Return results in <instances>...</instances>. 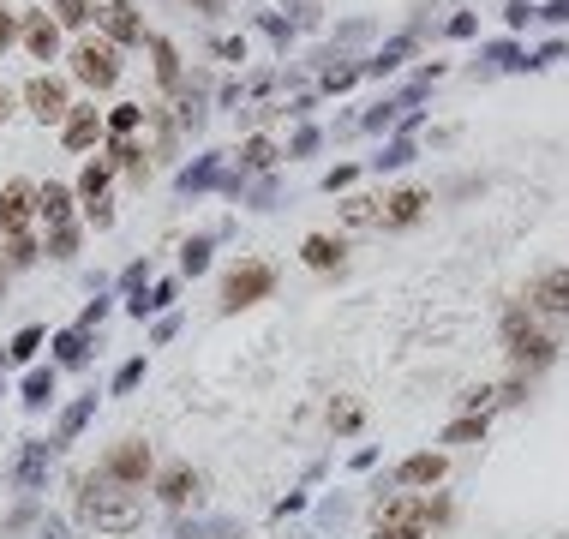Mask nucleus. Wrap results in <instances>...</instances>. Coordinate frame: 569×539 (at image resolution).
<instances>
[{"label": "nucleus", "instance_id": "f257e3e1", "mask_svg": "<svg viewBox=\"0 0 569 539\" xmlns=\"http://www.w3.org/2000/svg\"><path fill=\"white\" fill-rule=\"evenodd\" d=\"M78 516H84L96 534H132V528H138V498L120 492L114 480H102V486H84Z\"/></svg>", "mask_w": 569, "mask_h": 539}, {"label": "nucleus", "instance_id": "f03ea898", "mask_svg": "<svg viewBox=\"0 0 569 539\" xmlns=\"http://www.w3.org/2000/svg\"><path fill=\"white\" fill-rule=\"evenodd\" d=\"M270 288H276V270H270V264H240V270H228V282H222V312H240V306L264 300Z\"/></svg>", "mask_w": 569, "mask_h": 539}, {"label": "nucleus", "instance_id": "7ed1b4c3", "mask_svg": "<svg viewBox=\"0 0 569 539\" xmlns=\"http://www.w3.org/2000/svg\"><path fill=\"white\" fill-rule=\"evenodd\" d=\"M504 342H510V360H516V366H546V360L558 354V342H552L546 330H534L522 312H510V324H504Z\"/></svg>", "mask_w": 569, "mask_h": 539}, {"label": "nucleus", "instance_id": "20e7f679", "mask_svg": "<svg viewBox=\"0 0 569 539\" xmlns=\"http://www.w3.org/2000/svg\"><path fill=\"white\" fill-rule=\"evenodd\" d=\"M150 468H156V462H150V444L126 438V444H114V450H108L102 480H114V486H144V474H150Z\"/></svg>", "mask_w": 569, "mask_h": 539}, {"label": "nucleus", "instance_id": "39448f33", "mask_svg": "<svg viewBox=\"0 0 569 539\" xmlns=\"http://www.w3.org/2000/svg\"><path fill=\"white\" fill-rule=\"evenodd\" d=\"M72 72H78L84 84H114V78H120L114 42H78V54H72Z\"/></svg>", "mask_w": 569, "mask_h": 539}, {"label": "nucleus", "instance_id": "423d86ee", "mask_svg": "<svg viewBox=\"0 0 569 539\" xmlns=\"http://www.w3.org/2000/svg\"><path fill=\"white\" fill-rule=\"evenodd\" d=\"M30 198H36V192H30L24 180H12V186L0 192V228H6L12 240H24V228H30Z\"/></svg>", "mask_w": 569, "mask_h": 539}, {"label": "nucleus", "instance_id": "0eeeda50", "mask_svg": "<svg viewBox=\"0 0 569 539\" xmlns=\"http://www.w3.org/2000/svg\"><path fill=\"white\" fill-rule=\"evenodd\" d=\"M528 306H534V312H569V270H546V276L528 288Z\"/></svg>", "mask_w": 569, "mask_h": 539}, {"label": "nucleus", "instance_id": "6e6552de", "mask_svg": "<svg viewBox=\"0 0 569 539\" xmlns=\"http://www.w3.org/2000/svg\"><path fill=\"white\" fill-rule=\"evenodd\" d=\"M96 18H102V30H108L114 42H138V36H144L138 18H132V0H96Z\"/></svg>", "mask_w": 569, "mask_h": 539}, {"label": "nucleus", "instance_id": "1a4fd4ad", "mask_svg": "<svg viewBox=\"0 0 569 539\" xmlns=\"http://www.w3.org/2000/svg\"><path fill=\"white\" fill-rule=\"evenodd\" d=\"M24 102H30L42 120H60V114H66V84H60V78H30Z\"/></svg>", "mask_w": 569, "mask_h": 539}, {"label": "nucleus", "instance_id": "9d476101", "mask_svg": "<svg viewBox=\"0 0 569 539\" xmlns=\"http://www.w3.org/2000/svg\"><path fill=\"white\" fill-rule=\"evenodd\" d=\"M396 480H402V486H438V480H444V456H408V462L396 468Z\"/></svg>", "mask_w": 569, "mask_h": 539}, {"label": "nucleus", "instance_id": "9b49d317", "mask_svg": "<svg viewBox=\"0 0 569 539\" xmlns=\"http://www.w3.org/2000/svg\"><path fill=\"white\" fill-rule=\"evenodd\" d=\"M192 486H198V474L180 462V468H168V474L156 480V498H162V504H186V498H192Z\"/></svg>", "mask_w": 569, "mask_h": 539}, {"label": "nucleus", "instance_id": "f8f14e48", "mask_svg": "<svg viewBox=\"0 0 569 539\" xmlns=\"http://www.w3.org/2000/svg\"><path fill=\"white\" fill-rule=\"evenodd\" d=\"M24 42H30V54H36V60H54V42H60V30H54L48 18H30Z\"/></svg>", "mask_w": 569, "mask_h": 539}, {"label": "nucleus", "instance_id": "ddd939ff", "mask_svg": "<svg viewBox=\"0 0 569 539\" xmlns=\"http://www.w3.org/2000/svg\"><path fill=\"white\" fill-rule=\"evenodd\" d=\"M420 204H426V192H396V198H390V210H384V222H390V228H402V222H414V216H420Z\"/></svg>", "mask_w": 569, "mask_h": 539}, {"label": "nucleus", "instance_id": "4468645a", "mask_svg": "<svg viewBox=\"0 0 569 539\" xmlns=\"http://www.w3.org/2000/svg\"><path fill=\"white\" fill-rule=\"evenodd\" d=\"M306 264H312V270H330V264H342V246H336L330 234H312V240H306Z\"/></svg>", "mask_w": 569, "mask_h": 539}, {"label": "nucleus", "instance_id": "2eb2a0df", "mask_svg": "<svg viewBox=\"0 0 569 539\" xmlns=\"http://www.w3.org/2000/svg\"><path fill=\"white\" fill-rule=\"evenodd\" d=\"M474 438H486V414H468V420H456L444 432V444H474Z\"/></svg>", "mask_w": 569, "mask_h": 539}, {"label": "nucleus", "instance_id": "dca6fc26", "mask_svg": "<svg viewBox=\"0 0 569 539\" xmlns=\"http://www.w3.org/2000/svg\"><path fill=\"white\" fill-rule=\"evenodd\" d=\"M42 216H48L54 228H66V186H48V192H42Z\"/></svg>", "mask_w": 569, "mask_h": 539}, {"label": "nucleus", "instance_id": "f3484780", "mask_svg": "<svg viewBox=\"0 0 569 539\" xmlns=\"http://www.w3.org/2000/svg\"><path fill=\"white\" fill-rule=\"evenodd\" d=\"M372 539H426V528H420V522H378Z\"/></svg>", "mask_w": 569, "mask_h": 539}, {"label": "nucleus", "instance_id": "a211bd4d", "mask_svg": "<svg viewBox=\"0 0 569 539\" xmlns=\"http://www.w3.org/2000/svg\"><path fill=\"white\" fill-rule=\"evenodd\" d=\"M90 138H96V114H78V120L66 126V144H72V150H84Z\"/></svg>", "mask_w": 569, "mask_h": 539}, {"label": "nucleus", "instance_id": "6ab92c4d", "mask_svg": "<svg viewBox=\"0 0 569 539\" xmlns=\"http://www.w3.org/2000/svg\"><path fill=\"white\" fill-rule=\"evenodd\" d=\"M90 18V0H60V24H84Z\"/></svg>", "mask_w": 569, "mask_h": 539}, {"label": "nucleus", "instance_id": "aec40b11", "mask_svg": "<svg viewBox=\"0 0 569 539\" xmlns=\"http://www.w3.org/2000/svg\"><path fill=\"white\" fill-rule=\"evenodd\" d=\"M156 72H162L168 84H174V72H180V66H174V48H168V42H156Z\"/></svg>", "mask_w": 569, "mask_h": 539}, {"label": "nucleus", "instance_id": "412c9836", "mask_svg": "<svg viewBox=\"0 0 569 539\" xmlns=\"http://www.w3.org/2000/svg\"><path fill=\"white\" fill-rule=\"evenodd\" d=\"M102 186H108V168H90V174H84V198L96 204V192H102Z\"/></svg>", "mask_w": 569, "mask_h": 539}, {"label": "nucleus", "instance_id": "4be33fe9", "mask_svg": "<svg viewBox=\"0 0 569 539\" xmlns=\"http://www.w3.org/2000/svg\"><path fill=\"white\" fill-rule=\"evenodd\" d=\"M36 342H42V330H24V336H18V342H12V354H18V360H24V354H30V348H36Z\"/></svg>", "mask_w": 569, "mask_h": 539}, {"label": "nucleus", "instance_id": "5701e85b", "mask_svg": "<svg viewBox=\"0 0 569 539\" xmlns=\"http://www.w3.org/2000/svg\"><path fill=\"white\" fill-rule=\"evenodd\" d=\"M6 42H12V18L0 12V48H6Z\"/></svg>", "mask_w": 569, "mask_h": 539}, {"label": "nucleus", "instance_id": "b1692460", "mask_svg": "<svg viewBox=\"0 0 569 539\" xmlns=\"http://www.w3.org/2000/svg\"><path fill=\"white\" fill-rule=\"evenodd\" d=\"M6 108H12V96H6V84H0V120H6Z\"/></svg>", "mask_w": 569, "mask_h": 539}, {"label": "nucleus", "instance_id": "393cba45", "mask_svg": "<svg viewBox=\"0 0 569 539\" xmlns=\"http://www.w3.org/2000/svg\"><path fill=\"white\" fill-rule=\"evenodd\" d=\"M210 6H216V0H210Z\"/></svg>", "mask_w": 569, "mask_h": 539}]
</instances>
